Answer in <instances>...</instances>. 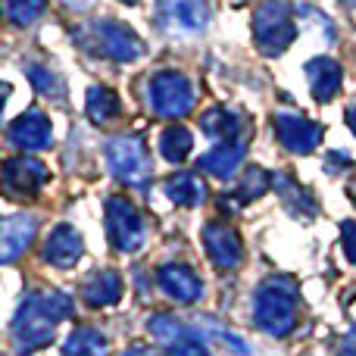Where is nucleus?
Masks as SVG:
<instances>
[{
    "label": "nucleus",
    "mask_w": 356,
    "mask_h": 356,
    "mask_svg": "<svg viewBox=\"0 0 356 356\" xmlns=\"http://www.w3.org/2000/svg\"><path fill=\"white\" fill-rule=\"evenodd\" d=\"M147 332L154 334L160 344H166V347H172V344H178V341L184 338V328H181V322L175 319V316H166V313H160V316H154V319L147 322Z\"/></svg>",
    "instance_id": "obj_27"
},
{
    "label": "nucleus",
    "mask_w": 356,
    "mask_h": 356,
    "mask_svg": "<svg viewBox=\"0 0 356 356\" xmlns=\"http://www.w3.org/2000/svg\"><path fill=\"white\" fill-rule=\"evenodd\" d=\"M119 3H129L131 6V3H138V0H119Z\"/></svg>",
    "instance_id": "obj_33"
},
{
    "label": "nucleus",
    "mask_w": 356,
    "mask_h": 356,
    "mask_svg": "<svg viewBox=\"0 0 356 356\" xmlns=\"http://www.w3.org/2000/svg\"><path fill=\"white\" fill-rule=\"evenodd\" d=\"M269 188H272V175L259 166H250L247 175L241 178V184H238V200L250 203V200H257V197H263Z\"/></svg>",
    "instance_id": "obj_25"
},
{
    "label": "nucleus",
    "mask_w": 356,
    "mask_h": 356,
    "mask_svg": "<svg viewBox=\"0 0 356 356\" xmlns=\"http://www.w3.org/2000/svg\"><path fill=\"white\" fill-rule=\"evenodd\" d=\"M129 356H138V353H129Z\"/></svg>",
    "instance_id": "obj_34"
},
{
    "label": "nucleus",
    "mask_w": 356,
    "mask_h": 356,
    "mask_svg": "<svg viewBox=\"0 0 356 356\" xmlns=\"http://www.w3.org/2000/svg\"><path fill=\"white\" fill-rule=\"evenodd\" d=\"M47 10V0H6V19L13 25H31L44 16Z\"/></svg>",
    "instance_id": "obj_26"
},
{
    "label": "nucleus",
    "mask_w": 356,
    "mask_h": 356,
    "mask_svg": "<svg viewBox=\"0 0 356 356\" xmlns=\"http://www.w3.org/2000/svg\"><path fill=\"white\" fill-rule=\"evenodd\" d=\"M203 247L213 266L219 269H238L244 259V244H241L238 232L225 222H207L203 225Z\"/></svg>",
    "instance_id": "obj_10"
},
{
    "label": "nucleus",
    "mask_w": 356,
    "mask_h": 356,
    "mask_svg": "<svg viewBox=\"0 0 356 356\" xmlns=\"http://www.w3.org/2000/svg\"><path fill=\"white\" fill-rule=\"evenodd\" d=\"M72 316V297L63 291H35L22 300L13 316V338L19 353H35L54 341V332L63 319Z\"/></svg>",
    "instance_id": "obj_1"
},
{
    "label": "nucleus",
    "mask_w": 356,
    "mask_h": 356,
    "mask_svg": "<svg viewBox=\"0 0 356 356\" xmlns=\"http://www.w3.org/2000/svg\"><path fill=\"white\" fill-rule=\"evenodd\" d=\"M247 156V138H232V141H222L216 144L213 150H207V154L200 156V169L203 172H209L213 178H232L234 172L241 169V163H244Z\"/></svg>",
    "instance_id": "obj_15"
},
{
    "label": "nucleus",
    "mask_w": 356,
    "mask_h": 356,
    "mask_svg": "<svg viewBox=\"0 0 356 356\" xmlns=\"http://www.w3.org/2000/svg\"><path fill=\"white\" fill-rule=\"evenodd\" d=\"M85 110L91 116V122L97 125H106L122 113V104H119V94L106 85H94L88 88V97H85Z\"/></svg>",
    "instance_id": "obj_21"
},
{
    "label": "nucleus",
    "mask_w": 356,
    "mask_h": 356,
    "mask_svg": "<svg viewBox=\"0 0 356 356\" xmlns=\"http://www.w3.org/2000/svg\"><path fill=\"white\" fill-rule=\"evenodd\" d=\"M297 22L291 0H263L253 13V44L263 56H282L294 44Z\"/></svg>",
    "instance_id": "obj_4"
},
{
    "label": "nucleus",
    "mask_w": 356,
    "mask_h": 356,
    "mask_svg": "<svg viewBox=\"0 0 356 356\" xmlns=\"http://www.w3.org/2000/svg\"><path fill=\"white\" fill-rule=\"evenodd\" d=\"M85 253V241H81V232L75 225H56L54 232H50L47 244H44V259H47L50 266H56V269H69V266L75 263V259Z\"/></svg>",
    "instance_id": "obj_17"
},
{
    "label": "nucleus",
    "mask_w": 356,
    "mask_h": 356,
    "mask_svg": "<svg viewBox=\"0 0 356 356\" xmlns=\"http://www.w3.org/2000/svg\"><path fill=\"white\" fill-rule=\"evenodd\" d=\"M272 188L282 194V200H284V207H288V213L291 216H313L316 209V197L309 194L303 184H297L291 175H284V172H278V175H272Z\"/></svg>",
    "instance_id": "obj_20"
},
{
    "label": "nucleus",
    "mask_w": 356,
    "mask_h": 356,
    "mask_svg": "<svg viewBox=\"0 0 356 356\" xmlns=\"http://www.w3.org/2000/svg\"><path fill=\"white\" fill-rule=\"evenodd\" d=\"M163 191H166V197L175 203V207H200L203 200H207V184H203L200 175L194 172H178V175H169L166 184H163Z\"/></svg>",
    "instance_id": "obj_19"
},
{
    "label": "nucleus",
    "mask_w": 356,
    "mask_h": 356,
    "mask_svg": "<svg viewBox=\"0 0 356 356\" xmlns=\"http://www.w3.org/2000/svg\"><path fill=\"white\" fill-rule=\"evenodd\" d=\"M25 75H29L31 85H35L41 94H50V97H63V81L56 79L50 69L38 66V63H29V66H25Z\"/></svg>",
    "instance_id": "obj_28"
},
{
    "label": "nucleus",
    "mask_w": 356,
    "mask_h": 356,
    "mask_svg": "<svg viewBox=\"0 0 356 356\" xmlns=\"http://www.w3.org/2000/svg\"><path fill=\"white\" fill-rule=\"evenodd\" d=\"M338 356H356V325L344 334V341H341V347H338Z\"/></svg>",
    "instance_id": "obj_31"
},
{
    "label": "nucleus",
    "mask_w": 356,
    "mask_h": 356,
    "mask_svg": "<svg viewBox=\"0 0 356 356\" xmlns=\"http://www.w3.org/2000/svg\"><path fill=\"white\" fill-rule=\"evenodd\" d=\"M341 244H344V257L356 266V222H341Z\"/></svg>",
    "instance_id": "obj_30"
},
{
    "label": "nucleus",
    "mask_w": 356,
    "mask_h": 356,
    "mask_svg": "<svg viewBox=\"0 0 356 356\" xmlns=\"http://www.w3.org/2000/svg\"><path fill=\"white\" fill-rule=\"evenodd\" d=\"M169 356H213L207 350V344H203L200 338H194V334H184L178 344L169 347Z\"/></svg>",
    "instance_id": "obj_29"
},
{
    "label": "nucleus",
    "mask_w": 356,
    "mask_h": 356,
    "mask_svg": "<svg viewBox=\"0 0 356 356\" xmlns=\"http://www.w3.org/2000/svg\"><path fill=\"white\" fill-rule=\"evenodd\" d=\"M347 125H350V131L356 135V106H350V110H347Z\"/></svg>",
    "instance_id": "obj_32"
},
{
    "label": "nucleus",
    "mask_w": 356,
    "mask_h": 356,
    "mask_svg": "<svg viewBox=\"0 0 356 356\" xmlns=\"http://www.w3.org/2000/svg\"><path fill=\"white\" fill-rule=\"evenodd\" d=\"M272 129H275V138L282 141L284 150H291V154H300V156L313 154V150L319 147L322 135H325L322 122L300 116V113H275V119H272Z\"/></svg>",
    "instance_id": "obj_8"
},
{
    "label": "nucleus",
    "mask_w": 356,
    "mask_h": 356,
    "mask_svg": "<svg viewBox=\"0 0 356 356\" xmlns=\"http://www.w3.org/2000/svg\"><path fill=\"white\" fill-rule=\"evenodd\" d=\"M150 104L154 113L163 119H181L194 110V85L188 75L175 72V69H163L150 79Z\"/></svg>",
    "instance_id": "obj_6"
},
{
    "label": "nucleus",
    "mask_w": 356,
    "mask_h": 356,
    "mask_svg": "<svg viewBox=\"0 0 356 356\" xmlns=\"http://www.w3.org/2000/svg\"><path fill=\"white\" fill-rule=\"evenodd\" d=\"M50 169L35 156H13L3 163V188L13 197H29L47 184Z\"/></svg>",
    "instance_id": "obj_12"
},
{
    "label": "nucleus",
    "mask_w": 356,
    "mask_h": 356,
    "mask_svg": "<svg viewBox=\"0 0 356 356\" xmlns=\"http://www.w3.org/2000/svg\"><path fill=\"white\" fill-rule=\"evenodd\" d=\"M6 141L19 150H47L54 144L50 119L41 110H25L6 125Z\"/></svg>",
    "instance_id": "obj_11"
},
{
    "label": "nucleus",
    "mask_w": 356,
    "mask_h": 356,
    "mask_svg": "<svg viewBox=\"0 0 356 356\" xmlns=\"http://www.w3.org/2000/svg\"><path fill=\"white\" fill-rule=\"evenodd\" d=\"M191 150H194V138H191V131L184 129V125H169L160 135V154L166 156L169 163L188 160Z\"/></svg>",
    "instance_id": "obj_24"
},
{
    "label": "nucleus",
    "mask_w": 356,
    "mask_h": 356,
    "mask_svg": "<svg viewBox=\"0 0 356 356\" xmlns=\"http://www.w3.org/2000/svg\"><path fill=\"white\" fill-rule=\"evenodd\" d=\"M81 297H85L88 307H113L122 297V275L113 269L94 272L85 282V288H81Z\"/></svg>",
    "instance_id": "obj_18"
},
{
    "label": "nucleus",
    "mask_w": 356,
    "mask_h": 356,
    "mask_svg": "<svg viewBox=\"0 0 356 356\" xmlns=\"http://www.w3.org/2000/svg\"><path fill=\"white\" fill-rule=\"evenodd\" d=\"M307 81L313 88V97L319 104H332L341 91V81H344V69L338 60L332 56H313L307 63Z\"/></svg>",
    "instance_id": "obj_16"
},
{
    "label": "nucleus",
    "mask_w": 356,
    "mask_h": 356,
    "mask_svg": "<svg viewBox=\"0 0 356 356\" xmlns=\"http://www.w3.org/2000/svg\"><path fill=\"white\" fill-rule=\"evenodd\" d=\"M38 232V222L29 213H16L3 222V232H0V263H16L25 250L31 247Z\"/></svg>",
    "instance_id": "obj_14"
},
{
    "label": "nucleus",
    "mask_w": 356,
    "mask_h": 356,
    "mask_svg": "<svg viewBox=\"0 0 356 356\" xmlns=\"http://www.w3.org/2000/svg\"><path fill=\"white\" fill-rule=\"evenodd\" d=\"M241 129H244L241 116L225 110V106H209L200 116V131L207 138H225V141H232V138H241Z\"/></svg>",
    "instance_id": "obj_22"
},
{
    "label": "nucleus",
    "mask_w": 356,
    "mask_h": 356,
    "mask_svg": "<svg viewBox=\"0 0 356 356\" xmlns=\"http://www.w3.org/2000/svg\"><path fill=\"white\" fill-rule=\"evenodd\" d=\"M63 356H106V338L97 328H75L63 344Z\"/></svg>",
    "instance_id": "obj_23"
},
{
    "label": "nucleus",
    "mask_w": 356,
    "mask_h": 356,
    "mask_svg": "<svg viewBox=\"0 0 356 356\" xmlns=\"http://www.w3.org/2000/svg\"><path fill=\"white\" fill-rule=\"evenodd\" d=\"M72 41L85 54L113 63H131L144 54V44L135 35V29H129L119 19H91L72 31Z\"/></svg>",
    "instance_id": "obj_3"
},
{
    "label": "nucleus",
    "mask_w": 356,
    "mask_h": 356,
    "mask_svg": "<svg viewBox=\"0 0 356 356\" xmlns=\"http://www.w3.org/2000/svg\"><path fill=\"white\" fill-rule=\"evenodd\" d=\"M106 166L116 175V181L131 184V188H144L154 175V163H150L147 144L138 135H116L106 144Z\"/></svg>",
    "instance_id": "obj_5"
},
{
    "label": "nucleus",
    "mask_w": 356,
    "mask_h": 356,
    "mask_svg": "<svg viewBox=\"0 0 356 356\" xmlns=\"http://www.w3.org/2000/svg\"><path fill=\"white\" fill-rule=\"evenodd\" d=\"M156 22L169 35H197L209 22L207 0H156Z\"/></svg>",
    "instance_id": "obj_9"
},
{
    "label": "nucleus",
    "mask_w": 356,
    "mask_h": 356,
    "mask_svg": "<svg viewBox=\"0 0 356 356\" xmlns=\"http://www.w3.org/2000/svg\"><path fill=\"white\" fill-rule=\"evenodd\" d=\"M144 234H147V228H144V219L135 203L119 194L110 197L106 200V238H110V244L119 253H135L141 250Z\"/></svg>",
    "instance_id": "obj_7"
},
{
    "label": "nucleus",
    "mask_w": 356,
    "mask_h": 356,
    "mask_svg": "<svg viewBox=\"0 0 356 356\" xmlns=\"http://www.w3.org/2000/svg\"><path fill=\"white\" fill-rule=\"evenodd\" d=\"M156 282H160L163 294L172 297L175 303H197L203 297V278L197 275L191 266L184 263H166L156 272Z\"/></svg>",
    "instance_id": "obj_13"
},
{
    "label": "nucleus",
    "mask_w": 356,
    "mask_h": 356,
    "mask_svg": "<svg viewBox=\"0 0 356 356\" xmlns=\"http://www.w3.org/2000/svg\"><path fill=\"white\" fill-rule=\"evenodd\" d=\"M297 282L291 275H272L253 294V322L272 338H284L297 325Z\"/></svg>",
    "instance_id": "obj_2"
}]
</instances>
